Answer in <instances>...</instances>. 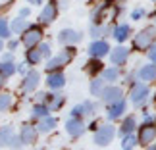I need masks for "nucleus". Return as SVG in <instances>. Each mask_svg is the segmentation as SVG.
Returning a JSON list of instances; mask_svg holds the SVG:
<instances>
[{"instance_id":"1","label":"nucleus","mask_w":156,"mask_h":150,"mask_svg":"<svg viewBox=\"0 0 156 150\" xmlns=\"http://www.w3.org/2000/svg\"><path fill=\"white\" fill-rule=\"evenodd\" d=\"M154 37H156L154 27H147V29H143L141 33H137V35H135V39H133V48H137V50H147V48H151Z\"/></svg>"},{"instance_id":"2","label":"nucleus","mask_w":156,"mask_h":150,"mask_svg":"<svg viewBox=\"0 0 156 150\" xmlns=\"http://www.w3.org/2000/svg\"><path fill=\"white\" fill-rule=\"evenodd\" d=\"M73 54H75V52L71 50V48L62 50V52L58 54V56H54V58H50V60H48V64H46V69H48V71H58V68H62V65L68 64Z\"/></svg>"},{"instance_id":"3","label":"nucleus","mask_w":156,"mask_h":150,"mask_svg":"<svg viewBox=\"0 0 156 150\" xmlns=\"http://www.w3.org/2000/svg\"><path fill=\"white\" fill-rule=\"evenodd\" d=\"M114 135H116L114 125L106 123V125H102V127H98V131L94 133V142H97L98 146H106V145H110V142H112Z\"/></svg>"},{"instance_id":"4","label":"nucleus","mask_w":156,"mask_h":150,"mask_svg":"<svg viewBox=\"0 0 156 150\" xmlns=\"http://www.w3.org/2000/svg\"><path fill=\"white\" fill-rule=\"evenodd\" d=\"M147 100H148V87L143 85V83L133 85V89H131V102L135 106H143Z\"/></svg>"},{"instance_id":"5","label":"nucleus","mask_w":156,"mask_h":150,"mask_svg":"<svg viewBox=\"0 0 156 150\" xmlns=\"http://www.w3.org/2000/svg\"><path fill=\"white\" fill-rule=\"evenodd\" d=\"M41 39H43V31H41V27L33 25V27H29L25 31V35H23V44H25L27 48H33Z\"/></svg>"},{"instance_id":"6","label":"nucleus","mask_w":156,"mask_h":150,"mask_svg":"<svg viewBox=\"0 0 156 150\" xmlns=\"http://www.w3.org/2000/svg\"><path fill=\"white\" fill-rule=\"evenodd\" d=\"M122 89L119 87H104V91L100 92V98H102L104 104H114V102H119L122 100Z\"/></svg>"},{"instance_id":"7","label":"nucleus","mask_w":156,"mask_h":150,"mask_svg":"<svg viewBox=\"0 0 156 150\" xmlns=\"http://www.w3.org/2000/svg\"><path fill=\"white\" fill-rule=\"evenodd\" d=\"M156 141V127L154 123H145L139 131V142L141 145H151Z\"/></svg>"},{"instance_id":"8","label":"nucleus","mask_w":156,"mask_h":150,"mask_svg":"<svg viewBox=\"0 0 156 150\" xmlns=\"http://www.w3.org/2000/svg\"><path fill=\"white\" fill-rule=\"evenodd\" d=\"M81 40V33L73 31V29H64V31L58 33V43L60 44H73Z\"/></svg>"},{"instance_id":"9","label":"nucleus","mask_w":156,"mask_h":150,"mask_svg":"<svg viewBox=\"0 0 156 150\" xmlns=\"http://www.w3.org/2000/svg\"><path fill=\"white\" fill-rule=\"evenodd\" d=\"M110 52V46H108L106 40H94V43L89 44V54L93 58H102Z\"/></svg>"},{"instance_id":"10","label":"nucleus","mask_w":156,"mask_h":150,"mask_svg":"<svg viewBox=\"0 0 156 150\" xmlns=\"http://www.w3.org/2000/svg\"><path fill=\"white\" fill-rule=\"evenodd\" d=\"M66 131H68L71 137H81L85 133V123H83L79 117H71V119H68V123H66Z\"/></svg>"},{"instance_id":"11","label":"nucleus","mask_w":156,"mask_h":150,"mask_svg":"<svg viewBox=\"0 0 156 150\" xmlns=\"http://www.w3.org/2000/svg\"><path fill=\"white\" fill-rule=\"evenodd\" d=\"M39 73L37 71H27L25 73V77H23V83H21V89L25 92H31L33 89H37V85H39Z\"/></svg>"},{"instance_id":"12","label":"nucleus","mask_w":156,"mask_h":150,"mask_svg":"<svg viewBox=\"0 0 156 150\" xmlns=\"http://www.w3.org/2000/svg\"><path fill=\"white\" fill-rule=\"evenodd\" d=\"M46 85L50 89H54V91H58V89H62L66 85V75L62 71H52V73L46 77Z\"/></svg>"},{"instance_id":"13","label":"nucleus","mask_w":156,"mask_h":150,"mask_svg":"<svg viewBox=\"0 0 156 150\" xmlns=\"http://www.w3.org/2000/svg\"><path fill=\"white\" fill-rule=\"evenodd\" d=\"M110 56H112V62L116 65H123L129 58V50L125 48V46H118V48H114L110 52Z\"/></svg>"},{"instance_id":"14","label":"nucleus","mask_w":156,"mask_h":150,"mask_svg":"<svg viewBox=\"0 0 156 150\" xmlns=\"http://www.w3.org/2000/svg\"><path fill=\"white\" fill-rule=\"evenodd\" d=\"M123 113H125V100H119V102L110 104L106 116H108V119H118V117H122Z\"/></svg>"},{"instance_id":"15","label":"nucleus","mask_w":156,"mask_h":150,"mask_svg":"<svg viewBox=\"0 0 156 150\" xmlns=\"http://www.w3.org/2000/svg\"><path fill=\"white\" fill-rule=\"evenodd\" d=\"M56 14H58L56 6H54V4H46L43 8V12H41L39 19H41V23H52L54 19H56Z\"/></svg>"},{"instance_id":"16","label":"nucleus","mask_w":156,"mask_h":150,"mask_svg":"<svg viewBox=\"0 0 156 150\" xmlns=\"http://www.w3.org/2000/svg\"><path fill=\"white\" fill-rule=\"evenodd\" d=\"M129 35H131V29L127 23H122V25H118V27H114V33H112V37L118 40V43H123V40H127L129 39Z\"/></svg>"},{"instance_id":"17","label":"nucleus","mask_w":156,"mask_h":150,"mask_svg":"<svg viewBox=\"0 0 156 150\" xmlns=\"http://www.w3.org/2000/svg\"><path fill=\"white\" fill-rule=\"evenodd\" d=\"M21 141H23V145H33L35 141H37V129L31 127V125H23V129H21Z\"/></svg>"},{"instance_id":"18","label":"nucleus","mask_w":156,"mask_h":150,"mask_svg":"<svg viewBox=\"0 0 156 150\" xmlns=\"http://www.w3.org/2000/svg\"><path fill=\"white\" fill-rule=\"evenodd\" d=\"M135 125H137V119L135 116H127L123 119V123H122V127H119V135L125 137V135H131L135 131Z\"/></svg>"},{"instance_id":"19","label":"nucleus","mask_w":156,"mask_h":150,"mask_svg":"<svg viewBox=\"0 0 156 150\" xmlns=\"http://www.w3.org/2000/svg\"><path fill=\"white\" fill-rule=\"evenodd\" d=\"M46 100H48V108L54 112V110H60V108L64 106V102H66V96L64 94H48V96H46Z\"/></svg>"},{"instance_id":"20","label":"nucleus","mask_w":156,"mask_h":150,"mask_svg":"<svg viewBox=\"0 0 156 150\" xmlns=\"http://www.w3.org/2000/svg\"><path fill=\"white\" fill-rule=\"evenodd\" d=\"M139 77L143 81H156V65H143L139 71Z\"/></svg>"},{"instance_id":"21","label":"nucleus","mask_w":156,"mask_h":150,"mask_svg":"<svg viewBox=\"0 0 156 150\" xmlns=\"http://www.w3.org/2000/svg\"><path fill=\"white\" fill-rule=\"evenodd\" d=\"M10 29H12V33L20 35V33H23V31H27V21H25V19H23V17L20 16V17H16V19H12Z\"/></svg>"},{"instance_id":"22","label":"nucleus","mask_w":156,"mask_h":150,"mask_svg":"<svg viewBox=\"0 0 156 150\" xmlns=\"http://www.w3.org/2000/svg\"><path fill=\"white\" fill-rule=\"evenodd\" d=\"M48 112H50V108L48 104H43V102H39L37 106H33V110H31V116L33 117H39V119H43L48 116Z\"/></svg>"},{"instance_id":"23","label":"nucleus","mask_w":156,"mask_h":150,"mask_svg":"<svg viewBox=\"0 0 156 150\" xmlns=\"http://www.w3.org/2000/svg\"><path fill=\"white\" fill-rule=\"evenodd\" d=\"M54 127H56V119L48 117V116L43 117V119H41V123H39V131H41V133H50Z\"/></svg>"},{"instance_id":"24","label":"nucleus","mask_w":156,"mask_h":150,"mask_svg":"<svg viewBox=\"0 0 156 150\" xmlns=\"http://www.w3.org/2000/svg\"><path fill=\"white\" fill-rule=\"evenodd\" d=\"M25 60H27L31 65H35V64H39L41 60H43V54H41L39 48H37V50H35V48H29L27 54H25Z\"/></svg>"},{"instance_id":"25","label":"nucleus","mask_w":156,"mask_h":150,"mask_svg":"<svg viewBox=\"0 0 156 150\" xmlns=\"http://www.w3.org/2000/svg\"><path fill=\"white\" fill-rule=\"evenodd\" d=\"M12 137H14V129L12 127H2L0 129V146H8Z\"/></svg>"},{"instance_id":"26","label":"nucleus","mask_w":156,"mask_h":150,"mask_svg":"<svg viewBox=\"0 0 156 150\" xmlns=\"http://www.w3.org/2000/svg\"><path fill=\"white\" fill-rule=\"evenodd\" d=\"M0 71H2L6 77L14 75V73H16V64L12 62V60H4V62L0 64Z\"/></svg>"},{"instance_id":"27","label":"nucleus","mask_w":156,"mask_h":150,"mask_svg":"<svg viewBox=\"0 0 156 150\" xmlns=\"http://www.w3.org/2000/svg\"><path fill=\"white\" fill-rule=\"evenodd\" d=\"M104 91V77H97V79H94L93 83H91V92L94 94V96H100V92Z\"/></svg>"},{"instance_id":"28","label":"nucleus","mask_w":156,"mask_h":150,"mask_svg":"<svg viewBox=\"0 0 156 150\" xmlns=\"http://www.w3.org/2000/svg\"><path fill=\"white\" fill-rule=\"evenodd\" d=\"M102 77H104V81H108V83L118 81V77H119V69H118V68H108V69L102 71Z\"/></svg>"},{"instance_id":"29","label":"nucleus","mask_w":156,"mask_h":150,"mask_svg":"<svg viewBox=\"0 0 156 150\" xmlns=\"http://www.w3.org/2000/svg\"><path fill=\"white\" fill-rule=\"evenodd\" d=\"M137 142H139V137H135L133 133H131V135H125L123 137V142H122V145H123V148H133Z\"/></svg>"},{"instance_id":"30","label":"nucleus","mask_w":156,"mask_h":150,"mask_svg":"<svg viewBox=\"0 0 156 150\" xmlns=\"http://www.w3.org/2000/svg\"><path fill=\"white\" fill-rule=\"evenodd\" d=\"M12 106V94H0V112L8 110V108Z\"/></svg>"},{"instance_id":"31","label":"nucleus","mask_w":156,"mask_h":150,"mask_svg":"<svg viewBox=\"0 0 156 150\" xmlns=\"http://www.w3.org/2000/svg\"><path fill=\"white\" fill-rule=\"evenodd\" d=\"M10 33H12V29L8 25V21H6V19H0V39H8Z\"/></svg>"},{"instance_id":"32","label":"nucleus","mask_w":156,"mask_h":150,"mask_svg":"<svg viewBox=\"0 0 156 150\" xmlns=\"http://www.w3.org/2000/svg\"><path fill=\"white\" fill-rule=\"evenodd\" d=\"M21 145H23V141H21V137H12L10 139V142H8V146L10 148H14V150H17V148H21Z\"/></svg>"},{"instance_id":"33","label":"nucleus","mask_w":156,"mask_h":150,"mask_svg":"<svg viewBox=\"0 0 156 150\" xmlns=\"http://www.w3.org/2000/svg\"><path fill=\"white\" fill-rule=\"evenodd\" d=\"M100 35H104V27H98L97 23H93V27H91V37L97 39V37H100Z\"/></svg>"},{"instance_id":"34","label":"nucleus","mask_w":156,"mask_h":150,"mask_svg":"<svg viewBox=\"0 0 156 150\" xmlns=\"http://www.w3.org/2000/svg\"><path fill=\"white\" fill-rule=\"evenodd\" d=\"M83 112H85V116H93L94 113V104L93 102H83Z\"/></svg>"},{"instance_id":"35","label":"nucleus","mask_w":156,"mask_h":150,"mask_svg":"<svg viewBox=\"0 0 156 150\" xmlns=\"http://www.w3.org/2000/svg\"><path fill=\"white\" fill-rule=\"evenodd\" d=\"M143 16H145V10H143V8H137V10H133V12H131V19H133V21L141 19Z\"/></svg>"},{"instance_id":"36","label":"nucleus","mask_w":156,"mask_h":150,"mask_svg":"<svg viewBox=\"0 0 156 150\" xmlns=\"http://www.w3.org/2000/svg\"><path fill=\"white\" fill-rule=\"evenodd\" d=\"M79 116H85V112H83V104H77L73 110H71V117H79Z\"/></svg>"},{"instance_id":"37","label":"nucleus","mask_w":156,"mask_h":150,"mask_svg":"<svg viewBox=\"0 0 156 150\" xmlns=\"http://www.w3.org/2000/svg\"><path fill=\"white\" fill-rule=\"evenodd\" d=\"M89 65H91V68H87V69L91 71V73H97V71H100V68H102V65H100V62H98V60H94V62H91Z\"/></svg>"},{"instance_id":"38","label":"nucleus","mask_w":156,"mask_h":150,"mask_svg":"<svg viewBox=\"0 0 156 150\" xmlns=\"http://www.w3.org/2000/svg\"><path fill=\"white\" fill-rule=\"evenodd\" d=\"M39 50H41V54H43V58H50V46L46 44V43H44V44H41V46H39Z\"/></svg>"},{"instance_id":"39","label":"nucleus","mask_w":156,"mask_h":150,"mask_svg":"<svg viewBox=\"0 0 156 150\" xmlns=\"http://www.w3.org/2000/svg\"><path fill=\"white\" fill-rule=\"evenodd\" d=\"M148 60H151L152 64H156V46H151V50H148Z\"/></svg>"},{"instance_id":"40","label":"nucleus","mask_w":156,"mask_h":150,"mask_svg":"<svg viewBox=\"0 0 156 150\" xmlns=\"http://www.w3.org/2000/svg\"><path fill=\"white\" fill-rule=\"evenodd\" d=\"M29 14H31V10H29V8H21L20 10V16L21 17H29Z\"/></svg>"},{"instance_id":"41","label":"nucleus","mask_w":156,"mask_h":150,"mask_svg":"<svg viewBox=\"0 0 156 150\" xmlns=\"http://www.w3.org/2000/svg\"><path fill=\"white\" fill-rule=\"evenodd\" d=\"M27 65H29V62H27V64H21L20 68H17V71H20V73H23V75H25V73H27Z\"/></svg>"},{"instance_id":"42","label":"nucleus","mask_w":156,"mask_h":150,"mask_svg":"<svg viewBox=\"0 0 156 150\" xmlns=\"http://www.w3.org/2000/svg\"><path fill=\"white\" fill-rule=\"evenodd\" d=\"M145 123H154V116H152V113H145Z\"/></svg>"},{"instance_id":"43","label":"nucleus","mask_w":156,"mask_h":150,"mask_svg":"<svg viewBox=\"0 0 156 150\" xmlns=\"http://www.w3.org/2000/svg\"><path fill=\"white\" fill-rule=\"evenodd\" d=\"M133 79H135V73L131 71V73H129L127 77H125V83H133Z\"/></svg>"},{"instance_id":"44","label":"nucleus","mask_w":156,"mask_h":150,"mask_svg":"<svg viewBox=\"0 0 156 150\" xmlns=\"http://www.w3.org/2000/svg\"><path fill=\"white\" fill-rule=\"evenodd\" d=\"M4 83H6V75L2 73V71H0V89L4 87Z\"/></svg>"},{"instance_id":"45","label":"nucleus","mask_w":156,"mask_h":150,"mask_svg":"<svg viewBox=\"0 0 156 150\" xmlns=\"http://www.w3.org/2000/svg\"><path fill=\"white\" fill-rule=\"evenodd\" d=\"M10 50H14V48H17V40H10Z\"/></svg>"},{"instance_id":"46","label":"nucleus","mask_w":156,"mask_h":150,"mask_svg":"<svg viewBox=\"0 0 156 150\" xmlns=\"http://www.w3.org/2000/svg\"><path fill=\"white\" fill-rule=\"evenodd\" d=\"M29 4H43V0H27Z\"/></svg>"},{"instance_id":"47","label":"nucleus","mask_w":156,"mask_h":150,"mask_svg":"<svg viewBox=\"0 0 156 150\" xmlns=\"http://www.w3.org/2000/svg\"><path fill=\"white\" fill-rule=\"evenodd\" d=\"M2 48H4V43H2V39H0V52H2Z\"/></svg>"},{"instance_id":"48","label":"nucleus","mask_w":156,"mask_h":150,"mask_svg":"<svg viewBox=\"0 0 156 150\" xmlns=\"http://www.w3.org/2000/svg\"><path fill=\"white\" fill-rule=\"evenodd\" d=\"M148 150H156V145H151V146H148Z\"/></svg>"},{"instance_id":"49","label":"nucleus","mask_w":156,"mask_h":150,"mask_svg":"<svg viewBox=\"0 0 156 150\" xmlns=\"http://www.w3.org/2000/svg\"><path fill=\"white\" fill-rule=\"evenodd\" d=\"M123 150H131V148H123Z\"/></svg>"},{"instance_id":"50","label":"nucleus","mask_w":156,"mask_h":150,"mask_svg":"<svg viewBox=\"0 0 156 150\" xmlns=\"http://www.w3.org/2000/svg\"><path fill=\"white\" fill-rule=\"evenodd\" d=\"M154 21H156V16H154Z\"/></svg>"},{"instance_id":"51","label":"nucleus","mask_w":156,"mask_h":150,"mask_svg":"<svg viewBox=\"0 0 156 150\" xmlns=\"http://www.w3.org/2000/svg\"><path fill=\"white\" fill-rule=\"evenodd\" d=\"M152 2H156V0H152Z\"/></svg>"}]
</instances>
